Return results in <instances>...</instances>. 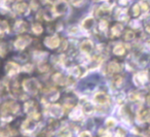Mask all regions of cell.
Segmentation results:
<instances>
[{"mask_svg": "<svg viewBox=\"0 0 150 137\" xmlns=\"http://www.w3.org/2000/svg\"><path fill=\"white\" fill-rule=\"evenodd\" d=\"M122 81H123L122 77L119 76V75H117V76H115L114 78H113L112 83H113V86H114V87H120L121 83H122Z\"/></svg>", "mask_w": 150, "mask_h": 137, "instance_id": "obj_23", "label": "cell"}, {"mask_svg": "<svg viewBox=\"0 0 150 137\" xmlns=\"http://www.w3.org/2000/svg\"><path fill=\"white\" fill-rule=\"evenodd\" d=\"M72 72V74L74 75V76H76V77H80L82 75V73H81V68H80L79 66H76V67H74L73 68V70L71 71Z\"/></svg>", "mask_w": 150, "mask_h": 137, "instance_id": "obj_26", "label": "cell"}, {"mask_svg": "<svg viewBox=\"0 0 150 137\" xmlns=\"http://www.w3.org/2000/svg\"><path fill=\"white\" fill-rule=\"evenodd\" d=\"M47 1H48V2H52V3H56L58 0H47Z\"/></svg>", "mask_w": 150, "mask_h": 137, "instance_id": "obj_43", "label": "cell"}, {"mask_svg": "<svg viewBox=\"0 0 150 137\" xmlns=\"http://www.w3.org/2000/svg\"><path fill=\"white\" fill-rule=\"evenodd\" d=\"M147 79H148L147 72L146 71H141V72H139L138 74H136L134 76V83L136 86H138V87H142L147 81Z\"/></svg>", "mask_w": 150, "mask_h": 137, "instance_id": "obj_8", "label": "cell"}, {"mask_svg": "<svg viewBox=\"0 0 150 137\" xmlns=\"http://www.w3.org/2000/svg\"><path fill=\"white\" fill-rule=\"evenodd\" d=\"M106 126L107 127H114L116 126V121L113 118H109L106 120Z\"/></svg>", "mask_w": 150, "mask_h": 137, "instance_id": "obj_32", "label": "cell"}, {"mask_svg": "<svg viewBox=\"0 0 150 137\" xmlns=\"http://www.w3.org/2000/svg\"><path fill=\"white\" fill-rule=\"evenodd\" d=\"M32 41L31 37L28 35H24V36H20L18 37V39L15 41V46L18 50H24L28 44H30V42Z\"/></svg>", "mask_w": 150, "mask_h": 137, "instance_id": "obj_5", "label": "cell"}, {"mask_svg": "<svg viewBox=\"0 0 150 137\" xmlns=\"http://www.w3.org/2000/svg\"><path fill=\"white\" fill-rule=\"evenodd\" d=\"M32 30H33L34 33L40 34V33H42V31H43V28H42V26L40 25V24H34L33 27H32Z\"/></svg>", "mask_w": 150, "mask_h": 137, "instance_id": "obj_25", "label": "cell"}, {"mask_svg": "<svg viewBox=\"0 0 150 137\" xmlns=\"http://www.w3.org/2000/svg\"><path fill=\"white\" fill-rule=\"evenodd\" d=\"M25 111L32 118V120H37L39 114L37 113V106L33 101H28L25 103Z\"/></svg>", "mask_w": 150, "mask_h": 137, "instance_id": "obj_3", "label": "cell"}, {"mask_svg": "<svg viewBox=\"0 0 150 137\" xmlns=\"http://www.w3.org/2000/svg\"><path fill=\"white\" fill-rule=\"evenodd\" d=\"M134 38H135V33H134L133 31L129 30V31L125 32V40L129 41V40H133Z\"/></svg>", "mask_w": 150, "mask_h": 137, "instance_id": "obj_28", "label": "cell"}, {"mask_svg": "<svg viewBox=\"0 0 150 137\" xmlns=\"http://www.w3.org/2000/svg\"><path fill=\"white\" fill-rule=\"evenodd\" d=\"M125 49L121 44H118L113 49V53H114L115 55H117V56H121V55L125 54Z\"/></svg>", "mask_w": 150, "mask_h": 137, "instance_id": "obj_20", "label": "cell"}, {"mask_svg": "<svg viewBox=\"0 0 150 137\" xmlns=\"http://www.w3.org/2000/svg\"><path fill=\"white\" fill-rule=\"evenodd\" d=\"M9 135V131L6 128L0 129V137H7Z\"/></svg>", "mask_w": 150, "mask_h": 137, "instance_id": "obj_34", "label": "cell"}, {"mask_svg": "<svg viewBox=\"0 0 150 137\" xmlns=\"http://www.w3.org/2000/svg\"><path fill=\"white\" fill-rule=\"evenodd\" d=\"M147 103H148V105L150 106V95H149V96H148V97H147Z\"/></svg>", "mask_w": 150, "mask_h": 137, "instance_id": "obj_42", "label": "cell"}, {"mask_svg": "<svg viewBox=\"0 0 150 137\" xmlns=\"http://www.w3.org/2000/svg\"><path fill=\"white\" fill-rule=\"evenodd\" d=\"M5 70H6L7 74L9 76H13L16 75L17 73H19L20 71V66L15 62H8L5 66Z\"/></svg>", "mask_w": 150, "mask_h": 137, "instance_id": "obj_10", "label": "cell"}, {"mask_svg": "<svg viewBox=\"0 0 150 137\" xmlns=\"http://www.w3.org/2000/svg\"><path fill=\"white\" fill-rule=\"evenodd\" d=\"M117 18H118V20H120V21H127V11H118V15H117Z\"/></svg>", "mask_w": 150, "mask_h": 137, "instance_id": "obj_29", "label": "cell"}, {"mask_svg": "<svg viewBox=\"0 0 150 137\" xmlns=\"http://www.w3.org/2000/svg\"><path fill=\"white\" fill-rule=\"evenodd\" d=\"M119 2H120V4H122V5H127V0H119Z\"/></svg>", "mask_w": 150, "mask_h": 137, "instance_id": "obj_41", "label": "cell"}, {"mask_svg": "<svg viewBox=\"0 0 150 137\" xmlns=\"http://www.w3.org/2000/svg\"><path fill=\"white\" fill-rule=\"evenodd\" d=\"M59 137H71V133L68 129H62V130L59 132Z\"/></svg>", "mask_w": 150, "mask_h": 137, "instance_id": "obj_27", "label": "cell"}, {"mask_svg": "<svg viewBox=\"0 0 150 137\" xmlns=\"http://www.w3.org/2000/svg\"><path fill=\"white\" fill-rule=\"evenodd\" d=\"M78 137H92V136H91L90 132H82Z\"/></svg>", "mask_w": 150, "mask_h": 137, "instance_id": "obj_39", "label": "cell"}, {"mask_svg": "<svg viewBox=\"0 0 150 137\" xmlns=\"http://www.w3.org/2000/svg\"><path fill=\"white\" fill-rule=\"evenodd\" d=\"M24 70L28 71V72H29V71H31L32 70V65H27V66H25V67H24Z\"/></svg>", "mask_w": 150, "mask_h": 137, "instance_id": "obj_40", "label": "cell"}, {"mask_svg": "<svg viewBox=\"0 0 150 137\" xmlns=\"http://www.w3.org/2000/svg\"><path fill=\"white\" fill-rule=\"evenodd\" d=\"M140 4V7H141V11H148V9H149V5L147 4V3L145 2V1H142V2H139Z\"/></svg>", "mask_w": 150, "mask_h": 137, "instance_id": "obj_33", "label": "cell"}, {"mask_svg": "<svg viewBox=\"0 0 150 137\" xmlns=\"http://www.w3.org/2000/svg\"><path fill=\"white\" fill-rule=\"evenodd\" d=\"M95 25V20L93 18H88L86 19L83 22H82V28L86 30H88V29H92Z\"/></svg>", "mask_w": 150, "mask_h": 137, "instance_id": "obj_18", "label": "cell"}, {"mask_svg": "<svg viewBox=\"0 0 150 137\" xmlns=\"http://www.w3.org/2000/svg\"><path fill=\"white\" fill-rule=\"evenodd\" d=\"M19 111V104L13 101L5 102L1 107V113L3 116H9V113H17Z\"/></svg>", "mask_w": 150, "mask_h": 137, "instance_id": "obj_2", "label": "cell"}, {"mask_svg": "<svg viewBox=\"0 0 150 137\" xmlns=\"http://www.w3.org/2000/svg\"><path fill=\"white\" fill-rule=\"evenodd\" d=\"M52 79L56 83L60 86H65L67 83H68V78L65 77L62 73H56V74L52 75Z\"/></svg>", "mask_w": 150, "mask_h": 137, "instance_id": "obj_14", "label": "cell"}, {"mask_svg": "<svg viewBox=\"0 0 150 137\" xmlns=\"http://www.w3.org/2000/svg\"><path fill=\"white\" fill-rule=\"evenodd\" d=\"M23 88L27 93L36 95L40 90V83L35 78H27L23 81Z\"/></svg>", "mask_w": 150, "mask_h": 137, "instance_id": "obj_1", "label": "cell"}, {"mask_svg": "<svg viewBox=\"0 0 150 137\" xmlns=\"http://www.w3.org/2000/svg\"><path fill=\"white\" fill-rule=\"evenodd\" d=\"M83 110L84 111H86V112H91V111H93V106L91 105V104H86V105L83 106Z\"/></svg>", "mask_w": 150, "mask_h": 137, "instance_id": "obj_36", "label": "cell"}, {"mask_svg": "<svg viewBox=\"0 0 150 137\" xmlns=\"http://www.w3.org/2000/svg\"><path fill=\"white\" fill-rule=\"evenodd\" d=\"M52 11L54 15H63L68 11V3L65 0H58L56 3H54Z\"/></svg>", "mask_w": 150, "mask_h": 137, "instance_id": "obj_4", "label": "cell"}, {"mask_svg": "<svg viewBox=\"0 0 150 137\" xmlns=\"http://www.w3.org/2000/svg\"><path fill=\"white\" fill-rule=\"evenodd\" d=\"M116 137H125V132H123L121 129H119V130H117L116 132Z\"/></svg>", "mask_w": 150, "mask_h": 137, "instance_id": "obj_37", "label": "cell"}, {"mask_svg": "<svg viewBox=\"0 0 150 137\" xmlns=\"http://www.w3.org/2000/svg\"><path fill=\"white\" fill-rule=\"evenodd\" d=\"M147 44H148V46H150V39H149V40H148V42H147Z\"/></svg>", "mask_w": 150, "mask_h": 137, "instance_id": "obj_44", "label": "cell"}, {"mask_svg": "<svg viewBox=\"0 0 150 137\" xmlns=\"http://www.w3.org/2000/svg\"><path fill=\"white\" fill-rule=\"evenodd\" d=\"M107 27H108V23H107L106 20H101L100 23H99V28H100V30L105 31Z\"/></svg>", "mask_w": 150, "mask_h": 137, "instance_id": "obj_30", "label": "cell"}, {"mask_svg": "<svg viewBox=\"0 0 150 137\" xmlns=\"http://www.w3.org/2000/svg\"><path fill=\"white\" fill-rule=\"evenodd\" d=\"M35 127H36V125L32 118L26 120L25 122L23 123V125H22V129H23V131L26 133H32L34 131V129H35Z\"/></svg>", "mask_w": 150, "mask_h": 137, "instance_id": "obj_12", "label": "cell"}, {"mask_svg": "<svg viewBox=\"0 0 150 137\" xmlns=\"http://www.w3.org/2000/svg\"><path fill=\"white\" fill-rule=\"evenodd\" d=\"M119 70H120V66H119L118 63L114 62V61L110 62L108 66H107V71H108V73H116V72H118Z\"/></svg>", "mask_w": 150, "mask_h": 137, "instance_id": "obj_17", "label": "cell"}, {"mask_svg": "<svg viewBox=\"0 0 150 137\" xmlns=\"http://www.w3.org/2000/svg\"><path fill=\"white\" fill-rule=\"evenodd\" d=\"M70 2L75 6H80L83 2V0H70Z\"/></svg>", "mask_w": 150, "mask_h": 137, "instance_id": "obj_35", "label": "cell"}, {"mask_svg": "<svg viewBox=\"0 0 150 137\" xmlns=\"http://www.w3.org/2000/svg\"><path fill=\"white\" fill-rule=\"evenodd\" d=\"M78 29L76 27H71L70 29H69V33L70 34H75V33H77Z\"/></svg>", "mask_w": 150, "mask_h": 137, "instance_id": "obj_38", "label": "cell"}, {"mask_svg": "<svg viewBox=\"0 0 150 137\" xmlns=\"http://www.w3.org/2000/svg\"><path fill=\"white\" fill-rule=\"evenodd\" d=\"M129 99L134 102L139 101V100L141 99V96H140V94L137 93V92H131V93H129Z\"/></svg>", "mask_w": 150, "mask_h": 137, "instance_id": "obj_24", "label": "cell"}, {"mask_svg": "<svg viewBox=\"0 0 150 137\" xmlns=\"http://www.w3.org/2000/svg\"><path fill=\"white\" fill-rule=\"evenodd\" d=\"M141 7H140V4L139 3H137V4H135L133 6V9H132V15H133V17H139L140 15H141Z\"/></svg>", "mask_w": 150, "mask_h": 137, "instance_id": "obj_21", "label": "cell"}, {"mask_svg": "<svg viewBox=\"0 0 150 137\" xmlns=\"http://www.w3.org/2000/svg\"><path fill=\"white\" fill-rule=\"evenodd\" d=\"M13 11L19 15H24L28 11V5L24 0H18L13 4Z\"/></svg>", "mask_w": 150, "mask_h": 137, "instance_id": "obj_7", "label": "cell"}, {"mask_svg": "<svg viewBox=\"0 0 150 137\" xmlns=\"http://www.w3.org/2000/svg\"><path fill=\"white\" fill-rule=\"evenodd\" d=\"M50 116H54V118H59L62 116L63 109L60 105H58V104H52V105L50 106Z\"/></svg>", "mask_w": 150, "mask_h": 137, "instance_id": "obj_13", "label": "cell"}, {"mask_svg": "<svg viewBox=\"0 0 150 137\" xmlns=\"http://www.w3.org/2000/svg\"><path fill=\"white\" fill-rule=\"evenodd\" d=\"M94 102H96L97 104H100V105H105V104L110 102V98L106 93L98 92L94 96Z\"/></svg>", "mask_w": 150, "mask_h": 137, "instance_id": "obj_6", "label": "cell"}, {"mask_svg": "<svg viewBox=\"0 0 150 137\" xmlns=\"http://www.w3.org/2000/svg\"><path fill=\"white\" fill-rule=\"evenodd\" d=\"M44 44L50 49H56L60 46V39L58 36H48L44 39Z\"/></svg>", "mask_w": 150, "mask_h": 137, "instance_id": "obj_9", "label": "cell"}, {"mask_svg": "<svg viewBox=\"0 0 150 137\" xmlns=\"http://www.w3.org/2000/svg\"><path fill=\"white\" fill-rule=\"evenodd\" d=\"M122 26L119 25V24H116V25H114L112 28H111V34H112L113 36H119L121 34V32H122Z\"/></svg>", "mask_w": 150, "mask_h": 137, "instance_id": "obj_19", "label": "cell"}, {"mask_svg": "<svg viewBox=\"0 0 150 137\" xmlns=\"http://www.w3.org/2000/svg\"><path fill=\"white\" fill-rule=\"evenodd\" d=\"M27 27H28V24L26 23L25 21H22V20L16 22V24H15L16 31L19 32V33H23V32H25L26 30H27Z\"/></svg>", "mask_w": 150, "mask_h": 137, "instance_id": "obj_15", "label": "cell"}, {"mask_svg": "<svg viewBox=\"0 0 150 137\" xmlns=\"http://www.w3.org/2000/svg\"><path fill=\"white\" fill-rule=\"evenodd\" d=\"M8 31V24L5 21H0V34Z\"/></svg>", "mask_w": 150, "mask_h": 137, "instance_id": "obj_22", "label": "cell"}, {"mask_svg": "<svg viewBox=\"0 0 150 137\" xmlns=\"http://www.w3.org/2000/svg\"><path fill=\"white\" fill-rule=\"evenodd\" d=\"M80 50L86 55L91 54V53L93 52V50H94V44H93V41H91V40H84V41H82L81 44H80Z\"/></svg>", "mask_w": 150, "mask_h": 137, "instance_id": "obj_11", "label": "cell"}, {"mask_svg": "<svg viewBox=\"0 0 150 137\" xmlns=\"http://www.w3.org/2000/svg\"><path fill=\"white\" fill-rule=\"evenodd\" d=\"M59 96H60L59 92L52 91V93H50V101H56V100L59 98Z\"/></svg>", "mask_w": 150, "mask_h": 137, "instance_id": "obj_31", "label": "cell"}, {"mask_svg": "<svg viewBox=\"0 0 150 137\" xmlns=\"http://www.w3.org/2000/svg\"><path fill=\"white\" fill-rule=\"evenodd\" d=\"M82 114H83V111L81 110V108L75 107L74 109L71 111L70 118H72V120H79V118H81Z\"/></svg>", "mask_w": 150, "mask_h": 137, "instance_id": "obj_16", "label": "cell"}]
</instances>
